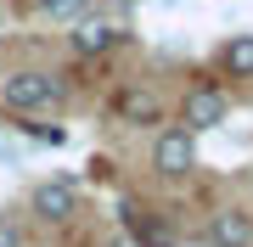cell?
I'll list each match as a JSON object with an SVG mask.
<instances>
[{"mask_svg":"<svg viewBox=\"0 0 253 247\" xmlns=\"http://www.w3.org/2000/svg\"><path fill=\"white\" fill-rule=\"evenodd\" d=\"M56 101H62V79L45 73V68H17L0 84V107L6 112H45Z\"/></svg>","mask_w":253,"mask_h":247,"instance_id":"1","label":"cell"},{"mask_svg":"<svg viewBox=\"0 0 253 247\" xmlns=\"http://www.w3.org/2000/svg\"><path fill=\"white\" fill-rule=\"evenodd\" d=\"M118 118L129 129H152V124H163V101L146 90V84H129V90L118 96Z\"/></svg>","mask_w":253,"mask_h":247,"instance_id":"8","label":"cell"},{"mask_svg":"<svg viewBox=\"0 0 253 247\" xmlns=\"http://www.w3.org/2000/svg\"><path fill=\"white\" fill-rule=\"evenodd\" d=\"M214 62L225 68V79H253V34H231L214 51Z\"/></svg>","mask_w":253,"mask_h":247,"instance_id":"9","label":"cell"},{"mask_svg":"<svg viewBox=\"0 0 253 247\" xmlns=\"http://www.w3.org/2000/svg\"><path fill=\"white\" fill-rule=\"evenodd\" d=\"M90 0H40V17H45V23H62V28H73V23H84V17H90Z\"/></svg>","mask_w":253,"mask_h":247,"instance_id":"10","label":"cell"},{"mask_svg":"<svg viewBox=\"0 0 253 247\" xmlns=\"http://www.w3.org/2000/svg\"><path fill=\"white\" fill-rule=\"evenodd\" d=\"M203 242L208 247H253V213L242 208H214L203 225Z\"/></svg>","mask_w":253,"mask_h":247,"instance_id":"7","label":"cell"},{"mask_svg":"<svg viewBox=\"0 0 253 247\" xmlns=\"http://www.w3.org/2000/svg\"><path fill=\"white\" fill-rule=\"evenodd\" d=\"M124 230H129L135 247H174V242H180V230H174L169 213H163V208H146V202H135V197L124 202Z\"/></svg>","mask_w":253,"mask_h":247,"instance_id":"4","label":"cell"},{"mask_svg":"<svg viewBox=\"0 0 253 247\" xmlns=\"http://www.w3.org/2000/svg\"><path fill=\"white\" fill-rule=\"evenodd\" d=\"M231 118V96L219 90V84H191L186 101H180V124L191 135H208V129H219Z\"/></svg>","mask_w":253,"mask_h":247,"instance_id":"3","label":"cell"},{"mask_svg":"<svg viewBox=\"0 0 253 247\" xmlns=\"http://www.w3.org/2000/svg\"><path fill=\"white\" fill-rule=\"evenodd\" d=\"M28 236H23V225L11 219V213H0V247H23Z\"/></svg>","mask_w":253,"mask_h":247,"instance_id":"11","label":"cell"},{"mask_svg":"<svg viewBox=\"0 0 253 247\" xmlns=\"http://www.w3.org/2000/svg\"><path fill=\"white\" fill-rule=\"evenodd\" d=\"M152 174L169 185H180L197 174V135H191L186 124H163L152 135Z\"/></svg>","mask_w":253,"mask_h":247,"instance_id":"2","label":"cell"},{"mask_svg":"<svg viewBox=\"0 0 253 247\" xmlns=\"http://www.w3.org/2000/svg\"><path fill=\"white\" fill-rule=\"evenodd\" d=\"M124 39H129V28L118 23V17H96V11H90L84 23L68 28V45L79 51V56H107V51L124 45Z\"/></svg>","mask_w":253,"mask_h":247,"instance_id":"6","label":"cell"},{"mask_svg":"<svg viewBox=\"0 0 253 247\" xmlns=\"http://www.w3.org/2000/svg\"><path fill=\"white\" fill-rule=\"evenodd\" d=\"M28 213H34L40 225H68L73 213H79V185L73 180H40L34 197H28Z\"/></svg>","mask_w":253,"mask_h":247,"instance_id":"5","label":"cell"}]
</instances>
